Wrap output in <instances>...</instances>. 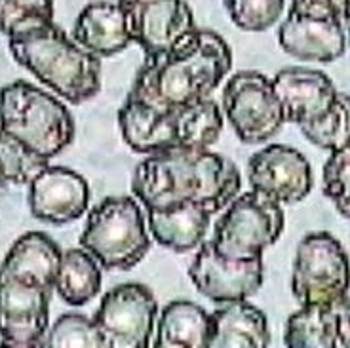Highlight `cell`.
<instances>
[{
	"mask_svg": "<svg viewBox=\"0 0 350 348\" xmlns=\"http://www.w3.org/2000/svg\"><path fill=\"white\" fill-rule=\"evenodd\" d=\"M211 213L198 204L147 209V228L158 244L175 253L193 252L206 238Z\"/></svg>",
	"mask_w": 350,
	"mask_h": 348,
	"instance_id": "obj_21",
	"label": "cell"
},
{
	"mask_svg": "<svg viewBox=\"0 0 350 348\" xmlns=\"http://www.w3.org/2000/svg\"><path fill=\"white\" fill-rule=\"evenodd\" d=\"M232 67L225 38L208 29H194L170 50L145 55L128 97L158 111L198 103L215 92Z\"/></svg>",
	"mask_w": 350,
	"mask_h": 348,
	"instance_id": "obj_1",
	"label": "cell"
},
{
	"mask_svg": "<svg viewBox=\"0 0 350 348\" xmlns=\"http://www.w3.org/2000/svg\"><path fill=\"white\" fill-rule=\"evenodd\" d=\"M350 261L342 244L329 232H310L297 245L291 293L299 306H324L347 299Z\"/></svg>",
	"mask_w": 350,
	"mask_h": 348,
	"instance_id": "obj_8",
	"label": "cell"
},
{
	"mask_svg": "<svg viewBox=\"0 0 350 348\" xmlns=\"http://www.w3.org/2000/svg\"><path fill=\"white\" fill-rule=\"evenodd\" d=\"M324 194L350 221V145L333 150L324 164Z\"/></svg>",
	"mask_w": 350,
	"mask_h": 348,
	"instance_id": "obj_30",
	"label": "cell"
},
{
	"mask_svg": "<svg viewBox=\"0 0 350 348\" xmlns=\"http://www.w3.org/2000/svg\"><path fill=\"white\" fill-rule=\"evenodd\" d=\"M157 316V299L149 287L120 284L101 299L94 322L107 348H147L152 345Z\"/></svg>",
	"mask_w": 350,
	"mask_h": 348,
	"instance_id": "obj_10",
	"label": "cell"
},
{
	"mask_svg": "<svg viewBox=\"0 0 350 348\" xmlns=\"http://www.w3.org/2000/svg\"><path fill=\"white\" fill-rule=\"evenodd\" d=\"M0 130L48 160L62 155L75 139V120L69 109L52 94L23 80L0 90Z\"/></svg>",
	"mask_w": 350,
	"mask_h": 348,
	"instance_id": "obj_5",
	"label": "cell"
},
{
	"mask_svg": "<svg viewBox=\"0 0 350 348\" xmlns=\"http://www.w3.org/2000/svg\"><path fill=\"white\" fill-rule=\"evenodd\" d=\"M8 46L23 69L69 103H84L101 90L99 57L86 52L53 21L10 35Z\"/></svg>",
	"mask_w": 350,
	"mask_h": 348,
	"instance_id": "obj_3",
	"label": "cell"
},
{
	"mask_svg": "<svg viewBox=\"0 0 350 348\" xmlns=\"http://www.w3.org/2000/svg\"><path fill=\"white\" fill-rule=\"evenodd\" d=\"M284 345L289 348H350V301L299 306L286 322Z\"/></svg>",
	"mask_w": 350,
	"mask_h": 348,
	"instance_id": "obj_18",
	"label": "cell"
},
{
	"mask_svg": "<svg viewBox=\"0 0 350 348\" xmlns=\"http://www.w3.org/2000/svg\"><path fill=\"white\" fill-rule=\"evenodd\" d=\"M327 4L342 23V27L350 25V0H327Z\"/></svg>",
	"mask_w": 350,
	"mask_h": 348,
	"instance_id": "obj_32",
	"label": "cell"
},
{
	"mask_svg": "<svg viewBox=\"0 0 350 348\" xmlns=\"http://www.w3.org/2000/svg\"><path fill=\"white\" fill-rule=\"evenodd\" d=\"M211 314L191 301L164 306L157 323L158 348H210Z\"/></svg>",
	"mask_w": 350,
	"mask_h": 348,
	"instance_id": "obj_23",
	"label": "cell"
},
{
	"mask_svg": "<svg viewBox=\"0 0 350 348\" xmlns=\"http://www.w3.org/2000/svg\"><path fill=\"white\" fill-rule=\"evenodd\" d=\"M46 348H107V343L94 320L82 314H63L50 325Z\"/></svg>",
	"mask_w": 350,
	"mask_h": 348,
	"instance_id": "obj_27",
	"label": "cell"
},
{
	"mask_svg": "<svg viewBox=\"0 0 350 348\" xmlns=\"http://www.w3.org/2000/svg\"><path fill=\"white\" fill-rule=\"evenodd\" d=\"M189 276L202 295L213 303H237L255 295L262 286V255L254 259H227L211 242H202L189 269Z\"/></svg>",
	"mask_w": 350,
	"mask_h": 348,
	"instance_id": "obj_12",
	"label": "cell"
},
{
	"mask_svg": "<svg viewBox=\"0 0 350 348\" xmlns=\"http://www.w3.org/2000/svg\"><path fill=\"white\" fill-rule=\"evenodd\" d=\"M50 165V160L14 137L8 131L0 130V170L6 185H29Z\"/></svg>",
	"mask_w": 350,
	"mask_h": 348,
	"instance_id": "obj_25",
	"label": "cell"
},
{
	"mask_svg": "<svg viewBox=\"0 0 350 348\" xmlns=\"http://www.w3.org/2000/svg\"><path fill=\"white\" fill-rule=\"evenodd\" d=\"M225 8L238 29L259 33L280 21L286 0H225Z\"/></svg>",
	"mask_w": 350,
	"mask_h": 348,
	"instance_id": "obj_28",
	"label": "cell"
},
{
	"mask_svg": "<svg viewBox=\"0 0 350 348\" xmlns=\"http://www.w3.org/2000/svg\"><path fill=\"white\" fill-rule=\"evenodd\" d=\"M118 124L131 150L149 157L175 148H210L221 135L223 114L210 97L170 111H158L126 97V103L118 111Z\"/></svg>",
	"mask_w": 350,
	"mask_h": 348,
	"instance_id": "obj_4",
	"label": "cell"
},
{
	"mask_svg": "<svg viewBox=\"0 0 350 348\" xmlns=\"http://www.w3.org/2000/svg\"><path fill=\"white\" fill-rule=\"evenodd\" d=\"M90 187L86 179L63 165H48L29 185V208L38 221L67 225L86 213Z\"/></svg>",
	"mask_w": 350,
	"mask_h": 348,
	"instance_id": "obj_15",
	"label": "cell"
},
{
	"mask_svg": "<svg viewBox=\"0 0 350 348\" xmlns=\"http://www.w3.org/2000/svg\"><path fill=\"white\" fill-rule=\"evenodd\" d=\"M72 38L96 57L116 55L133 42L120 4L107 0H96L82 8L75 21Z\"/></svg>",
	"mask_w": 350,
	"mask_h": 348,
	"instance_id": "obj_19",
	"label": "cell"
},
{
	"mask_svg": "<svg viewBox=\"0 0 350 348\" xmlns=\"http://www.w3.org/2000/svg\"><path fill=\"white\" fill-rule=\"evenodd\" d=\"M247 179L252 191L282 206L305 200L314 187L312 168L303 152L289 145H267L250 158Z\"/></svg>",
	"mask_w": 350,
	"mask_h": 348,
	"instance_id": "obj_13",
	"label": "cell"
},
{
	"mask_svg": "<svg viewBox=\"0 0 350 348\" xmlns=\"http://www.w3.org/2000/svg\"><path fill=\"white\" fill-rule=\"evenodd\" d=\"M272 86L280 101L284 120L299 128L316 122L332 109L337 90L332 79L314 69L288 67L274 75Z\"/></svg>",
	"mask_w": 350,
	"mask_h": 348,
	"instance_id": "obj_16",
	"label": "cell"
},
{
	"mask_svg": "<svg viewBox=\"0 0 350 348\" xmlns=\"http://www.w3.org/2000/svg\"><path fill=\"white\" fill-rule=\"evenodd\" d=\"M303 135L324 150H339L350 145V96L337 92L332 109L316 122L301 128Z\"/></svg>",
	"mask_w": 350,
	"mask_h": 348,
	"instance_id": "obj_26",
	"label": "cell"
},
{
	"mask_svg": "<svg viewBox=\"0 0 350 348\" xmlns=\"http://www.w3.org/2000/svg\"><path fill=\"white\" fill-rule=\"evenodd\" d=\"M291 12L312 18H337L329 8L327 0H291Z\"/></svg>",
	"mask_w": 350,
	"mask_h": 348,
	"instance_id": "obj_31",
	"label": "cell"
},
{
	"mask_svg": "<svg viewBox=\"0 0 350 348\" xmlns=\"http://www.w3.org/2000/svg\"><path fill=\"white\" fill-rule=\"evenodd\" d=\"M118 4L128 19L131 40L145 55L166 52L196 29L187 0H118Z\"/></svg>",
	"mask_w": 350,
	"mask_h": 348,
	"instance_id": "obj_14",
	"label": "cell"
},
{
	"mask_svg": "<svg viewBox=\"0 0 350 348\" xmlns=\"http://www.w3.org/2000/svg\"><path fill=\"white\" fill-rule=\"evenodd\" d=\"M284 226L282 204L250 191L228 204L215 225L211 244L227 259H254L280 240Z\"/></svg>",
	"mask_w": 350,
	"mask_h": 348,
	"instance_id": "obj_7",
	"label": "cell"
},
{
	"mask_svg": "<svg viewBox=\"0 0 350 348\" xmlns=\"http://www.w3.org/2000/svg\"><path fill=\"white\" fill-rule=\"evenodd\" d=\"M46 21H53V0H0V31L6 38Z\"/></svg>",
	"mask_w": 350,
	"mask_h": 348,
	"instance_id": "obj_29",
	"label": "cell"
},
{
	"mask_svg": "<svg viewBox=\"0 0 350 348\" xmlns=\"http://www.w3.org/2000/svg\"><path fill=\"white\" fill-rule=\"evenodd\" d=\"M62 250L44 232L19 236L0 263V274L31 286L55 289V278L62 263Z\"/></svg>",
	"mask_w": 350,
	"mask_h": 348,
	"instance_id": "obj_20",
	"label": "cell"
},
{
	"mask_svg": "<svg viewBox=\"0 0 350 348\" xmlns=\"http://www.w3.org/2000/svg\"><path fill=\"white\" fill-rule=\"evenodd\" d=\"M80 245L96 257L101 269L131 270L150 250L149 228L137 202L111 196L90 211Z\"/></svg>",
	"mask_w": 350,
	"mask_h": 348,
	"instance_id": "obj_6",
	"label": "cell"
},
{
	"mask_svg": "<svg viewBox=\"0 0 350 348\" xmlns=\"http://www.w3.org/2000/svg\"><path fill=\"white\" fill-rule=\"evenodd\" d=\"M6 185V179H4V175H2V170H0V187H4Z\"/></svg>",
	"mask_w": 350,
	"mask_h": 348,
	"instance_id": "obj_34",
	"label": "cell"
},
{
	"mask_svg": "<svg viewBox=\"0 0 350 348\" xmlns=\"http://www.w3.org/2000/svg\"><path fill=\"white\" fill-rule=\"evenodd\" d=\"M240 187L242 177L234 162L210 148L149 155L131 177V192L147 209L198 204L211 215L227 208Z\"/></svg>",
	"mask_w": 350,
	"mask_h": 348,
	"instance_id": "obj_2",
	"label": "cell"
},
{
	"mask_svg": "<svg viewBox=\"0 0 350 348\" xmlns=\"http://www.w3.org/2000/svg\"><path fill=\"white\" fill-rule=\"evenodd\" d=\"M280 48L301 62L332 63L345 55L347 35L337 18H312L289 10L278 29Z\"/></svg>",
	"mask_w": 350,
	"mask_h": 348,
	"instance_id": "obj_17",
	"label": "cell"
},
{
	"mask_svg": "<svg viewBox=\"0 0 350 348\" xmlns=\"http://www.w3.org/2000/svg\"><path fill=\"white\" fill-rule=\"evenodd\" d=\"M269 345V320L261 308L237 301L211 312L210 348H267Z\"/></svg>",
	"mask_w": 350,
	"mask_h": 348,
	"instance_id": "obj_22",
	"label": "cell"
},
{
	"mask_svg": "<svg viewBox=\"0 0 350 348\" xmlns=\"http://www.w3.org/2000/svg\"><path fill=\"white\" fill-rule=\"evenodd\" d=\"M101 265L84 247L62 253L55 278V291L70 306L88 305L101 291Z\"/></svg>",
	"mask_w": 350,
	"mask_h": 348,
	"instance_id": "obj_24",
	"label": "cell"
},
{
	"mask_svg": "<svg viewBox=\"0 0 350 348\" xmlns=\"http://www.w3.org/2000/svg\"><path fill=\"white\" fill-rule=\"evenodd\" d=\"M52 293L0 274V347H44L50 330Z\"/></svg>",
	"mask_w": 350,
	"mask_h": 348,
	"instance_id": "obj_11",
	"label": "cell"
},
{
	"mask_svg": "<svg viewBox=\"0 0 350 348\" xmlns=\"http://www.w3.org/2000/svg\"><path fill=\"white\" fill-rule=\"evenodd\" d=\"M345 35H347V44H350V25L345 27Z\"/></svg>",
	"mask_w": 350,
	"mask_h": 348,
	"instance_id": "obj_33",
	"label": "cell"
},
{
	"mask_svg": "<svg viewBox=\"0 0 350 348\" xmlns=\"http://www.w3.org/2000/svg\"><path fill=\"white\" fill-rule=\"evenodd\" d=\"M223 114L245 145L274 137L286 124L272 80L257 70H240L223 88Z\"/></svg>",
	"mask_w": 350,
	"mask_h": 348,
	"instance_id": "obj_9",
	"label": "cell"
}]
</instances>
